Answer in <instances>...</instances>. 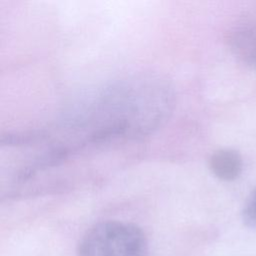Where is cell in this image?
<instances>
[{"label":"cell","mask_w":256,"mask_h":256,"mask_svg":"<svg viewBox=\"0 0 256 256\" xmlns=\"http://www.w3.org/2000/svg\"><path fill=\"white\" fill-rule=\"evenodd\" d=\"M172 105L168 84L154 75H136L107 87L77 124L86 140L137 137L151 132Z\"/></svg>","instance_id":"1"},{"label":"cell","mask_w":256,"mask_h":256,"mask_svg":"<svg viewBox=\"0 0 256 256\" xmlns=\"http://www.w3.org/2000/svg\"><path fill=\"white\" fill-rule=\"evenodd\" d=\"M148 242L136 225L109 220L91 227L81 238L78 256H147Z\"/></svg>","instance_id":"2"},{"label":"cell","mask_w":256,"mask_h":256,"mask_svg":"<svg viewBox=\"0 0 256 256\" xmlns=\"http://www.w3.org/2000/svg\"><path fill=\"white\" fill-rule=\"evenodd\" d=\"M228 45L243 62L256 69V25L241 24L228 33Z\"/></svg>","instance_id":"3"},{"label":"cell","mask_w":256,"mask_h":256,"mask_svg":"<svg viewBox=\"0 0 256 256\" xmlns=\"http://www.w3.org/2000/svg\"><path fill=\"white\" fill-rule=\"evenodd\" d=\"M209 166L217 178L224 181H232L241 173L242 159L237 151L220 149L210 157Z\"/></svg>","instance_id":"4"},{"label":"cell","mask_w":256,"mask_h":256,"mask_svg":"<svg viewBox=\"0 0 256 256\" xmlns=\"http://www.w3.org/2000/svg\"><path fill=\"white\" fill-rule=\"evenodd\" d=\"M244 221L251 225L256 226V189L252 192L243 212Z\"/></svg>","instance_id":"5"}]
</instances>
